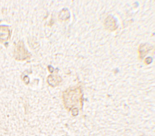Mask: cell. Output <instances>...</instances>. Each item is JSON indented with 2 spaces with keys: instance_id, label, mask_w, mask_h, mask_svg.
Instances as JSON below:
<instances>
[{
  "instance_id": "obj_2",
  "label": "cell",
  "mask_w": 155,
  "mask_h": 136,
  "mask_svg": "<svg viewBox=\"0 0 155 136\" xmlns=\"http://www.w3.org/2000/svg\"><path fill=\"white\" fill-rule=\"evenodd\" d=\"M11 35L10 30L8 26H0V42H4L9 39Z\"/></svg>"
},
{
  "instance_id": "obj_5",
  "label": "cell",
  "mask_w": 155,
  "mask_h": 136,
  "mask_svg": "<svg viewBox=\"0 0 155 136\" xmlns=\"http://www.w3.org/2000/svg\"><path fill=\"white\" fill-rule=\"evenodd\" d=\"M61 78L57 75H49L48 78V83L52 87H55L61 81Z\"/></svg>"
},
{
  "instance_id": "obj_1",
  "label": "cell",
  "mask_w": 155,
  "mask_h": 136,
  "mask_svg": "<svg viewBox=\"0 0 155 136\" xmlns=\"http://www.w3.org/2000/svg\"><path fill=\"white\" fill-rule=\"evenodd\" d=\"M13 56L18 61H23L31 58V55L25 48L23 41H19L17 43L15 49Z\"/></svg>"
},
{
  "instance_id": "obj_3",
  "label": "cell",
  "mask_w": 155,
  "mask_h": 136,
  "mask_svg": "<svg viewBox=\"0 0 155 136\" xmlns=\"http://www.w3.org/2000/svg\"><path fill=\"white\" fill-rule=\"evenodd\" d=\"M152 48V46L149 44H141L138 48L139 59L140 60L142 59Z\"/></svg>"
},
{
  "instance_id": "obj_6",
  "label": "cell",
  "mask_w": 155,
  "mask_h": 136,
  "mask_svg": "<svg viewBox=\"0 0 155 136\" xmlns=\"http://www.w3.org/2000/svg\"><path fill=\"white\" fill-rule=\"evenodd\" d=\"M152 61V59L150 57H148L146 59H145V64H150Z\"/></svg>"
},
{
  "instance_id": "obj_4",
  "label": "cell",
  "mask_w": 155,
  "mask_h": 136,
  "mask_svg": "<svg viewBox=\"0 0 155 136\" xmlns=\"http://www.w3.org/2000/svg\"><path fill=\"white\" fill-rule=\"evenodd\" d=\"M104 25L106 29L110 31H114L117 28L115 19L113 16H109L106 18L105 20Z\"/></svg>"
}]
</instances>
